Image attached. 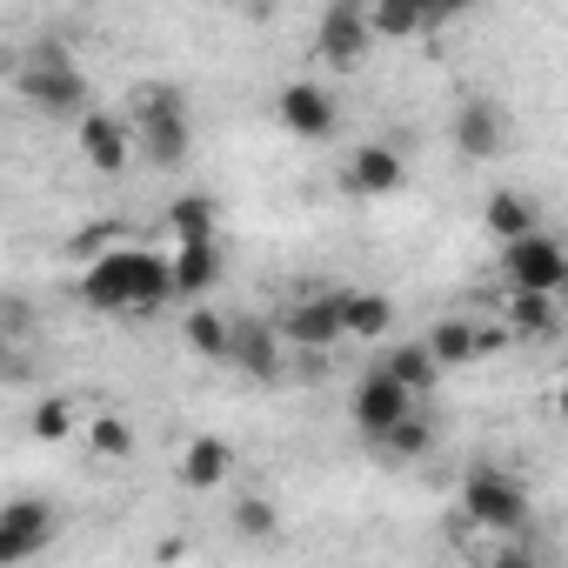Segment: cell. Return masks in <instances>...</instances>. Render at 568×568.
<instances>
[{
    "label": "cell",
    "mask_w": 568,
    "mask_h": 568,
    "mask_svg": "<svg viewBox=\"0 0 568 568\" xmlns=\"http://www.w3.org/2000/svg\"><path fill=\"white\" fill-rule=\"evenodd\" d=\"M8 368H14V335L0 328V375H8Z\"/></svg>",
    "instance_id": "cell-30"
},
{
    "label": "cell",
    "mask_w": 568,
    "mask_h": 568,
    "mask_svg": "<svg viewBox=\"0 0 568 568\" xmlns=\"http://www.w3.org/2000/svg\"><path fill=\"white\" fill-rule=\"evenodd\" d=\"M495 568H541V555H535V535H521V541H501Z\"/></svg>",
    "instance_id": "cell-29"
},
{
    "label": "cell",
    "mask_w": 568,
    "mask_h": 568,
    "mask_svg": "<svg viewBox=\"0 0 568 568\" xmlns=\"http://www.w3.org/2000/svg\"><path fill=\"white\" fill-rule=\"evenodd\" d=\"M335 308H342V335L375 342V335H388V328H395V302H388V295H375V288H348V295H335Z\"/></svg>",
    "instance_id": "cell-17"
},
{
    "label": "cell",
    "mask_w": 568,
    "mask_h": 568,
    "mask_svg": "<svg viewBox=\"0 0 568 568\" xmlns=\"http://www.w3.org/2000/svg\"><path fill=\"white\" fill-rule=\"evenodd\" d=\"M74 141H81V154H88L94 174H128V161H134V134H128V121L108 114V108H88V114L74 121Z\"/></svg>",
    "instance_id": "cell-10"
},
{
    "label": "cell",
    "mask_w": 568,
    "mask_h": 568,
    "mask_svg": "<svg viewBox=\"0 0 568 568\" xmlns=\"http://www.w3.org/2000/svg\"><path fill=\"white\" fill-rule=\"evenodd\" d=\"M168 227H174V247L181 241H214V194H181L168 207Z\"/></svg>",
    "instance_id": "cell-24"
},
{
    "label": "cell",
    "mask_w": 568,
    "mask_h": 568,
    "mask_svg": "<svg viewBox=\"0 0 568 568\" xmlns=\"http://www.w3.org/2000/svg\"><path fill=\"white\" fill-rule=\"evenodd\" d=\"M342 187L362 194V201H382V194L408 187V161H402L388 141H362V148L342 161Z\"/></svg>",
    "instance_id": "cell-11"
},
{
    "label": "cell",
    "mask_w": 568,
    "mask_h": 568,
    "mask_svg": "<svg viewBox=\"0 0 568 568\" xmlns=\"http://www.w3.org/2000/svg\"><path fill=\"white\" fill-rule=\"evenodd\" d=\"M181 342H187L201 362H227V315H214L207 302H194L187 322H181Z\"/></svg>",
    "instance_id": "cell-22"
},
{
    "label": "cell",
    "mask_w": 568,
    "mask_h": 568,
    "mask_svg": "<svg viewBox=\"0 0 568 568\" xmlns=\"http://www.w3.org/2000/svg\"><path fill=\"white\" fill-rule=\"evenodd\" d=\"M375 375H388V382H395V388H408L415 402H422V395H428V388L442 382V368H435V355H428L422 342H402V348H388Z\"/></svg>",
    "instance_id": "cell-20"
},
{
    "label": "cell",
    "mask_w": 568,
    "mask_h": 568,
    "mask_svg": "<svg viewBox=\"0 0 568 568\" xmlns=\"http://www.w3.org/2000/svg\"><path fill=\"white\" fill-rule=\"evenodd\" d=\"M462 515H468V528H481V535H495V541L535 535V501H528V488H521L515 475H501V468H475V475L462 481Z\"/></svg>",
    "instance_id": "cell-3"
},
{
    "label": "cell",
    "mask_w": 568,
    "mask_h": 568,
    "mask_svg": "<svg viewBox=\"0 0 568 568\" xmlns=\"http://www.w3.org/2000/svg\"><path fill=\"white\" fill-rule=\"evenodd\" d=\"M408 415H415V395L395 388V382L375 375V368H368V375L355 382V395H348V422H355V435H368V442H388Z\"/></svg>",
    "instance_id": "cell-8"
},
{
    "label": "cell",
    "mask_w": 568,
    "mask_h": 568,
    "mask_svg": "<svg viewBox=\"0 0 568 568\" xmlns=\"http://www.w3.org/2000/svg\"><path fill=\"white\" fill-rule=\"evenodd\" d=\"M234 475V448L221 442V435H194L187 448H181V481L187 488H221Z\"/></svg>",
    "instance_id": "cell-18"
},
{
    "label": "cell",
    "mask_w": 568,
    "mask_h": 568,
    "mask_svg": "<svg viewBox=\"0 0 568 568\" xmlns=\"http://www.w3.org/2000/svg\"><path fill=\"white\" fill-rule=\"evenodd\" d=\"M81 435H88V448H94V455H108V462L134 455V428H128L121 415H88V422H81Z\"/></svg>",
    "instance_id": "cell-25"
},
{
    "label": "cell",
    "mask_w": 568,
    "mask_h": 568,
    "mask_svg": "<svg viewBox=\"0 0 568 568\" xmlns=\"http://www.w3.org/2000/svg\"><path fill=\"white\" fill-rule=\"evenodd\" d=\"M214 281H221V247H214V241H181V247L168 254V295H174V302L194 308Z\"/></svg>",
    "instance_id": "cell-14"
},
{
    "label": "cell",
    "mask_w": 568,
    "mask_h": 568,
    "mask_svg": "<svg viewBox=\"0 0 568 568\" xmlns=\"http://www.w3.org/2000/svg\"><path fill=\"white\" fill-rule=\"evenodd\" d=\"M382 448H388V455H402V462H422V455L435 448V428H428V415L415 408V415H408V422H402V428L382 442Z\"/></svg>",
    "instance_id": "cell-26"
},
{
    "label": "cell",
    "mask_w": 568,
    "mask_h": 568,
    "mask_svg": "<svg viewBox=\"0 0 568 568\" xmlns=\"http://www.w3.org/2000/svg\"><path fill=\"white\" fill-rule=\"evenodd\" d=\"M555 328H561V302L555 295H508V335L548 342Z\"/></svg>",
    "instance_id": "cell-21"
},
{
    "label": "cell",
    "mask_w": 568,
    "mask_h": 568,
    "mask_svg": "<svg viewBox=\"0 0 568 568\" xmlns=\"http://www.w3.org/2000/svg\"><path fill=\"white\" fill-rule=\"evenodd\" d=\"M362 14H368V34H375V41H415L422 28H435L428 8H382V0H368Z\"/></svg>",
    "instance_id": "cell-23"
},
{
    "label": "cell",
    "mask_w": 568,
    "mask_h": 568,
    "mask_svg": "<svg viewBox=\"0 0 568 568\" xmlns=\"http://www.w3.org/2000/svg\"><path fill=\"white\" fill-rule=\"evenodd\" d=\"M315 54H322L335 74H355V68L375 54V34H368L362 0H335V8H322V21H315Z\"/></svg>",
    "instance_id": "cell-7"
},
{
    "label": "cell",
    "mask_w": 568,
    "mask_h": 568,
    "mask_svg": "<svg viewBox=\"0 0 568 568\" xmlns=\"http://www.w3.org/2000/svg\"><path fill=\"white\" fill-rule=\"evenodd\" d=\"M81 302L94 315H154L168 295V254L154 247H108L81 274Z\"/></svg>",
    "instance_id": "cell-1"
},
{
    "label": "cell",
    "mask_w": 568,
    "mask_h": 568,
    "mask_svg": "<svg viewBox=\"0 0 568 568\" xmlns=\"http://www.w3.org/2000/svg\"><path fill=\"white\" fill-rule=\"evenodd\" d=\"M422 348L435 355V368H442V375H455V368H468V362H475V355L488 348V335H481L475 322H462V315H448V322H435V335H428Z\"/></svg>",
    "instance_id": "cell-16"
},
{
    "label": "cell",
    "mask_w": 568,
    "mask_h": 568,
    "mask_svg": "<svg viewBox=\"0 0 568 568\" xmlns=\"http://www.w3.org/2000/svg\"><path fill=\"white\" fill-rule=\"evenodd\" d=\"M541 227V214H535V194H521V187H495L488 194V234L508 247V241H521V234H535Z\"/></svg>",
    "instance_id": "cell-19"
},
{
    "label": "cell",
    "mask_w": 568,
    "mask_h": 568,
    "mask_svg": "<svg viewBox=\"0 0 568 568\" xmlns=\"http://www.w3.org/2000/svg\"><path fill=\"white\" fill-rule=\"evenodd\" d=\"M234 528H241L247 541H274V528H281V515H274V508H267L261 495H241V501H234Z\"/></svg>",
    "instance_id": "cell-27"
},
{
    "label": "cell",
    "mask_w": 568,
    "mask_h": 568,
    "mask_svg": "<svg viewBox=\"0 0 568 568\" xmlns=\"http://www.w3.org/2000/svg\"><path fill=\"white\" fill-rule=\"evenodd\" d=\"M227 362H234L247 382H281L288 342L274 335V322H227Z\"/></svg>",
    "instance_id": "cell-13"
},
{
    "label": "cell",
    "mask_w": 568,
    "mask_h": 568,
    "mask_svg": "<svg viewBox=\"0 0 568 568\" xmlns=\"http://www.w3.org/2000/svg\"><path fill=\"white\" fill-rule=\"evenodd\" d=\"M274 114H281V128H288L295 141H328L342 128V108H335V94L322 81H288L281 101H274Z\"/></svg>",
    "instance_id": "cell-9"
},
{
    "label": "cell",
    "mask_w": 568,
    "mask_h": 568,
    "mask_svg": "<svg viewBox=\"0 0 568 568\" xmlns=\"http://www.w3.org/2000/svg\"><path fill=\"white\" fill-rule=\"evenodd\" d=\"M28 428H34V442H68V435H74V408H68V402H41V408L28 415Z\"/></svg>",
    "instance_id": "cell-28"
},
{
    "label": "cell",
    "mask_w": 568,
    "mask_h": 568,
    "mask_svg": "<svg viewBox=\"0 0 568 568\" xmlns=\"http://www.w3.org/2000/svg\"><path fill=\"white\" fill-rule=\"evenodd\" d=\"M14 88H21L28 108H41V114H54V121H81V114L94 108L88 74H81L61 48H34V54L21 61V74H14Z\"/></svg>",
    "instance_id": "cell-4"
},
{
    "label": "cell",
    "mask_w": 568,
    "mask_h": 568,
    "mask_svg": "<svg viewBox=\"0 0 568 568\" xmlns=\"http://www.w3.org/2000/svg\"><path fill=\"white\" fill-rule=\"evenodd\" d=\"M61 535V508L48 495H14L0 501V568H21L34 555H48Z\"/></svg>",
    "instance_id": "cell-6"
},
{
    "label": "cell",
    "mask_w": 568,
    "mask_h": 568,
    "mask_svg": "<svg viewBox=\"0 0 568 568\" xmlns=\"http://www.w3.org/2000/svg\"><path fill=\"white\" fill-rule=\"evenodd\" d=\"M501 281H508V295H555L561 302V288H568V247L548 227H535V234H521V241L501 247Z\"/></svg>",
    "instance_id": "cell-5"
},
{
    "label": "cell",
    "mask_w": 568,
    "mask_h": 568,
    "mask_svg": "<svg viewBox=\"0 0 568 568\" xmlns=\"http://www.w3.org/2000/svg\"><path fill=\"white\" fill-rule=\"evenodd\" d=\"M274 335L288 342V348H308V355H328L335 342H342V308H335V295H302L288 315L274 322Z\"/></svg>",
    "instance_id": "cell-12"
},
{
    "label": "cell",
    "mask_w": 568,
    "mask_h": 568,
    "mask_svg": "<svg viewBox=\"0 0 568 568\" xmlns=\"http://www.w3.org/2000/svg\"><path fill=\"white\" fill-rule=\"evenodd\" d=\"M455 148H462V161H488V154H501V141H508V121H501V108L495 101H462L455 108Z\"/></svg>",
    "instance_id": "cell-15"
},
{
    "label": "cell",
    "mask_w": 568,
    "mask_h": 568,
    "mask_svg": "<svg viewBox=\"0 0 568 568\" xmlns=\"http://www.w3.org/2000/svg\"><path fill=\"white\" fill-rule=\"evenodd\" d=\"M128 134H134V154L148 168H181L194 154V114L181 101V88H141L134 94V114H121Z\"/></svg>",
    "instance_id": "cell-2"
}]
</instances>
